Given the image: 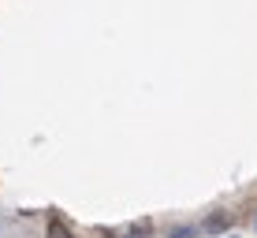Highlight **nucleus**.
I'll return each instance as SVG.
<instances>
[{
	"label": "nucleus",
	"mask_w": 257,
	"mask_h": 238,
	"mask_svg": "<svg viewBox=\"0 0 257 238\" xmlns=\"http://www.w3.org/2000/svg\"><path fill=\"white\" fill-rule=\"evenodd\" d=\"M52 238H67V234H64V227H60V223H52Z\"/></svg>",
	"instance_id": "obj_3"
},
{
	"label": "nucleus",
	"mask_w": 257,
	"mask_h": 238,
	"mask_svg": "<svg viewBox=\"0 0 257 238\" xmlns=\"http://www.w3.org/2000/svg\"><path fill=\"white\" fill-rule=\"evenodd\" d=\"M149 231H153V227L146 223V219H142V223H127V227H112V231H104L108 238H149Z\"/></svg>",
	"instance_id": "obj_1"
},
{
	"label": "nucleus",
	"mask_w": 257,
	"mask_h": 238,
	"mask_svg": "<svg viewBox=\"0 0 257 238\" xmlns=\"http://www.w3.org/2000/svg\"><path fill=\"white\" fill-rule=\"evenodd\" d=\"M168 238H198V227H172Z\"/></svg>",
	"instance_id": "obj_2"
}]
</instances>
